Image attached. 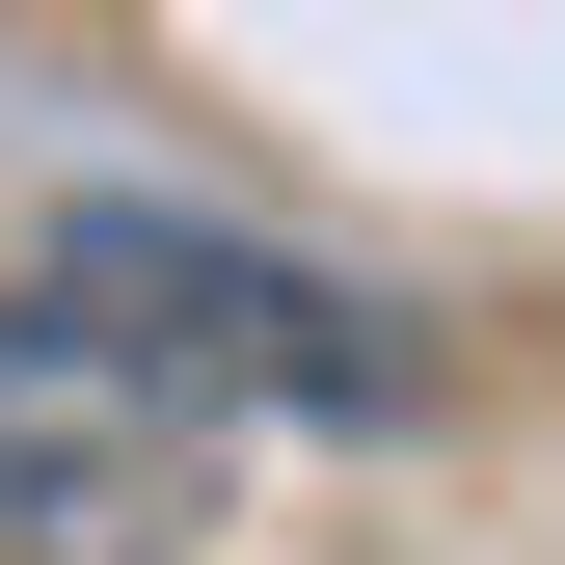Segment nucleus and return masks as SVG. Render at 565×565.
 <instances>
[{
    "mask_svg": "<svg viewBox=\"0 0 565 565\" xmlns=\"http://www.w3.org/2000/svg\"><path fill=\"white\" fill-rule=\"evenodd\" d=\"M431 350L243 216H54L0 269V565H189L243 431H404Z\"/></svg>",
    "mask_w": 565,
    "mask_h": 565,
    "instance_id": "f257e3e1",
    "label": "nucleus"
}]
</instances>
